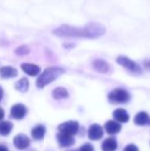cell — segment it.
I'll use <instances>...</instances> for the list:
<instances>
[{
	"mask_svg": "<svg viewBox=\"0 0 150 151\" xmlns=\"http://www.w3.org/2000/svg\"><path fill=\"white\" fill-rule=\"evenodd\" d=\"M106 33V28L100 23H90L84 27L62 25L52 31V34L62 38H88L96 39Z\"/></svg>",
	"mask_w": 150,
	"mask_h": 151,
	"instance_id": "6da1fadb",
	"label": "cell"
},
{
	"mask_svg": "<svg viewBox=\"0 0 150 151\" xmlns=\"http://www.w3.org/2000/svg\"><path fill=\"white\" fill-rule=\"evenodd\" d=\"M65 73V69L61 67H48L38 76L36 86L38 88H43L50 82L55 81L58 77Z\"/></svg>",
	"mask_w": 150,
	"mask_h": 151,
	"instance_id": "7a4b0ae2",
	"label": "cell"
},
{
	"mask_svg": "<svg viewBox=\"0 0 150 151\" xmlns=\"http://www.w3.org/2000/svg\"><path fill=\"white\" fill-rule=\"evenodd\" d=\"M131 99V95L128 91L123 88H114L108 95V100L112 104H124L128 103Z\"/></svg>",
	"mask_w": 150,
	"mask_h": 151,
	"instance_id": "3957f363",
	"label": "cell"
},
{
	"mask_svg": "<svg viewBox=\"0 0 150 151\" xmlns=\"http://www.w3.org/2000/svg\"><path fill=\"white\" fill-rule=\"evenodd\" d=\"M116 62L119 64L120 66L124 68V69L128 70L130 72L132 73H135V74H142L143 70L136 62H134L133 60H131L130 58L128 57H124V56H120V57H117L116 59Z\"/></svg>",
	"mask_w": 150,
	"mask_h": 151,
	"instance_id": "277c9868",
	"label": "cell"
},
{
	"mask_svg": "<svg viewBox=\"0 0 150 151\" xmlns=\"http://www.w3.org/2000/svg\"><path fill=\"white\" fill-rule=\"evenodd\" d=\"M58 129H59V131H60V133L74 136L78 132V129H79V123L74 120L66 121V122H64V123H61Z\"/></svg>",
	"mask_w": 150,
	"mask_h": 151,
	"instance_id": "5b68a950",
	"label": "cell"
},
{
	"mask_svg": "<svg viewBox=\"0 0 150 151\" xmlns=\"http://www.w3.org/2000/svg\"><path fill=\"white\" fill-rule=\"evenodd\" d=\"M27 113V108L23 104H16L11 107L10 110V116L14 119H23Z\"/></svg>",
	"mask_w": 150,
	"mask_h": 151,
	"instance_id": "8992f818",
	"label": "cell"
},
{
	"mask_svg": "<svg viewBox=\"0 0 150 151\" xmlns=\"http://www.w3.org/2000/svg\"><path fill=\"white\" fill-rule=\"evenodd\" d=\"M57 139H58L60 147H63V148L70 147L75 142L73 136L68 135V134H63V133H59L58 135H57Z\"/></svg>",
	"mask_w": 150,
	"mask_h": 151,
	"instance_id": "52a82bcc",
	"label": "cell"
},
{
	"mask_svg": "<svg viewBox=\"0 0 150 151\" xmlns=\"http://www.w3.org/2000/svg\"><path fill=\"white\" fill-rule=\"evenodd\" d=\"M30 139L24 134H19L14 137V144L18 149H26L30 145Z\"/></svg>",
	"mask_w": 150,
	"mask_h": 151,
	"instance_id": "ba28073f",
	"label": "cell"
},
{
	"mask_svg": "<svg viewBox=\"0 0 150 151\" xmlns=\"http://www.w3.org/2000/svg\"><path fill=\"white\" fill-rule=\"evenodd\" d=\"M103 127L99 124H92L88 129V138L93 141L100 140L103 137Z\"/></svg>",
	"mask_w": 150,
	"mask_h": 151,
	"instance_id": "9c48e42d",
	"label": "cell"
},
{
	"mask_svg": "<svg viewBox=\"0 0 150 151\" xmlns=\"http://www.w3.org/2000/svg\"><path fill=\"white\" fill-rule=\"evenodd\" d=\"M21 68H22V70L25 73L30 76H36L40 73V71H41L39 66L35 65V64H31V63H23L22 65H21Z\"/></svg>",
	"mask_w": 150,
	"mask_h": 151,
	"instance_id": "30bf717a",
	"label": "cell"
},
{
	"mask_svg": "<svg viewBox=\"0 0 150 151\" xmlns=\"http://www.w3.org/2000/svg\"><path fill=\"white\" fill-rule=\"evenodd\" d=\"M104 129L109 135H114V134H117L120 132L121 129V124L118 121H114V120H109L105 123Z\"/></svg>",
	"mask_w": 150,
	"mask_h": 151,
	"instance_id": "8fae6325",
	"label": "cell"
},
{
	"mask_svg": "<svg viewBox=\"0 0 150 151\" xmlns=\"http://www.w3.org/2000/svg\"><path fill=\"white\" fill-rule=\"evenodd\" d=\"M17 75H18V71L16 68L11 67V66H4V67L0 68V76L4 79L14 78Z\"/></svg>",
	"mask_w": 150,
	"mask_h": 151,
	"instance_id": "7c38bea8",
	"label": "cell"
},
{
	"mask_svg": "<svg viewBox=\"0 0 150 151\" xmlns=\"http://www.w3.org/2000/svg\"><path fill=\"white\" fill-rule=\"evenodd\" d=\"M113 118L118 122H128L130 119V115L123 108H118L113 112Z\"/></svg>",
	"mask_w": 150,
	"mask_h": 151,
	"instance_id": "4fadbf2b",
	"label": "cell"
},
{
	"mask_svg": "<svg viewBox=\"0 0 150 151\" xmlns=\"http://www.w3.org/2000/svg\"><path fill=\"white\" fill-rule=\"evenodd\" d=\"M93 66H94L95 70H97L100 73H107L110 70L109 64L106 61L101 60V59H98V60L93 62Z\"/></svg>",
	"mask_w": 150,
	"mask_h": 151,
	"instance_id": "5bb4252c",
	"label": "cell"
},
{
	"mask_svg": "<svg viewBox=\"0 0 150 151\" xmlns=\"http://www.w3.org/2000/svg\"><path fill=\"white\" fill-rule=\"evenodd\" d=\"M134 122L137 125H150V116L146 112H139L135 116Z\"/></svg>",
	"mask_w": 150,
	"mask_h": 151,
	"instance_id": "9a60e30c",
	"label": "cell"
},
{
	"mask_svg": "<svg viewBox=\"0 0 150 151\" xmlns=\"http://www.w3.org/2000/svg\"><path fill=\"white\" fill-rule=\"evenodd\" d=\"M46 133L45 127L42 124H38L35 127H33L31 131V135H32L33 139L34 140H42Z\"/></svg>",
	"mask_w": 150,
	"mask_h": 151,
	"instance_id": "2e32d148",
	"label": "cell"
},
{
	"mask_svg": "<svg viewBox=\"0 0 150 151\" xmlns=\"http://www.w3.org/2000/svg\"><path fill=\"white\" fill-rule=\"evenodd\" d=\"M117 148V142L114 138H107L102 144L103 151H115Z\"/></svg>",
	"mask_w": 150,
	"mask_h": 151,
	"instance_id": "e0dca14e",
	"label": "cell"
},
{
	"mask_svg": "<svg viewBox=\"0 0 150 151\" xmlns=\"http://www.w3.org/2000/svg\"><path fill=\"white\" fill-rule=\"evenodd\" d=\"M12 123L10 121H0V136H7L12 131Z\"/></svg>",
	"mask_w": 150,
	"mask_h": 151,
	"instance_id": "ac0fdd59",
	"label": "cell"
},
{
	"mask_svg": "<svg viewBox=\"0 0 150 151\" xmlns=\"http://www.w3.org/2000/svg\"><path fill=\"white\" fill-rule=\"evenodd\" d=\"M52 97L56 100H61V99H66L69 97V93L67 91L66 88H55L52 91Z\"/></svg>",
	"mask_w": 150,
	"mask_h": 151,
	"instance_id": "d6986e66",
	"label": "cell"
},
{
	"mask_svg": "<svg viewBox=\"0 0 150 151\" xmlns=\"http://www.w3.org/2000/svg\"><path fill=\"white\" fill-rule=\"evenodd\" d=\"M14 88H16L17 91H22V93H25V91H28V88H29V80L27 79V78H25V77L21 78V79L16 83Z\"/></svg>",
	"mask_w": 150,
	"mask_h": 151,
	"instance_id": "ffe728a7",
	"label": "cell"
},
{
	"mask_svg": "<svg viewBox=\"0 0 150 151\" xmlns=\"http://www.w3.org/2000/svg\"><path fill=\"white\" fill-rule=\"evenodd\" d=\"M14 52L18 56H26V55H28L30 52V50H29V47L27 45H21L18 48H16Z\"/></svg>",
	"mask_w": 150,
	"mask_h": 151,
	"instance_id": "44dd1931",
	"label": "cell"
},
{
	"mask_svg": "<svg viewBox=\"0 0 150 151\" xmlns=\"http://www.w3.org/2000/svg\"><path fill=\"white\" fill-rule=\"evenodd\" d=\"M78 150H79V151H95L94 147H93V146L90 145V143L83 144V145H82L81 147H80Z\"/></svg>",
	"mask_w": 150,
	"mask_h": 151,
	"instance_id": "7402d4cb",
	"label": "cell"
},
{
	"mask_svg": "<svg viewBox=\"0 0 150 151\" xmlns=\"http://www.w3.org/2000/svg\"><path fill=\"white\" fill-rule=\"evenodd\" d=\"M123 151H139V149L136 145H134V144H128L126 147H124Z\"/></svg>",
	"mask_w": 150,
	"mask_h": 151,
	"instance_id": "603a6c76",
	"label": "cell"
},
{
	"mask_svg": "<svg viewBox=\"0 0 150 151\" xmlns=\"http://www.w3.org/2000/svg\"><path fill=\"white\" fill-rule=\"evenodd\" d=\"M144 66H145V68H146L147 70H149V71H150V60L144 61Z\"/></svg>",
	"mask_w": 150,
	"mask_h": 151,
	"instance_id": "cb8c5ba5",
	"label": "cell"
},
{
	"mask_svg": "<svg viewBox=\"0 0 150 151\" xmlns=\"http://www.w3.org/2000/svg\"><path fill=\"white\" fill-rule=\"evenodd\" d=\"M3 117H4V110L0 107V120L3 119Z\"/></svg>",
	"mask_w": 150,
	"mask_h": 151,
	"instance_id": "d4e9b609",
	"label": "cell"
},
{
	"mask_svg": "<svg viewBox=\"0 0 150 151\" xmlns=\"http://www.w3.org/2000/svg\"><path fill=\"white\" fill-rule=\"evenodd\" d=\"M74 46H75V44H67V43L64 44V47H66V48H72V47H74Z\"/></svg>",
	"mask_w": 150,
	"mask_h": 151,
	"instance_id": "484cf974",
	"label": "cell"
},
{
	"mask_svg": "<svg viewBox=\"0 0 150 151\" xmlns=\"http://www.w3.org/2000/svg\"><path fill=\"white\" fill-rule=\"evenodd\" d=\"M0 151H8V150H7V148H6V147H4V146L0 145Z\"/></svg>",
	"mask_w": 150,
	"mask_h": 151,
	"instance_id": "4316f807",
	"label": "cell"
},
{
	"mask_svg": "<svg viewBox=\"0 0 150 151\" xmlns=\"http://www.w3.org/2000/svg\"><path fill=\"white\" fill-rule=\"evenodd\" d=\"M2 97H3V91H2V88H0V101H1Z\"/></svg>",
	"mask_w": 150,
	"mask_h": 151,
	"instance_id": "83f0119b",
	"label": "cell"
},
{
	"mask_svg": "<svg viewBox=\"0 0 150 151\" xmlns=\"http://www.w3.org/2000/svg\"><path fill=\"white\" fill-rule=\"evenodd\" d=\"M68 151H79V150H77V149H73V150H68Z\"/></svg>",
	"mask_w": 150,
	"mask_h": 151,
	"instance_id": "f1b7e54d",
	"label": "cell"
}]
</instances>
